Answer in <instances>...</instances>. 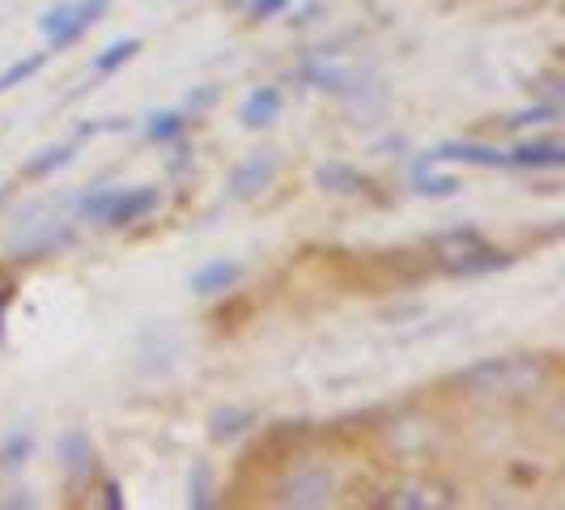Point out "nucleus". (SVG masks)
Segmentation results:
<instances>
[{"mask_svg":"<svg viewBox=\"0 0 565 510\" xmlns=\"http://www.w3.org/2000/svg\"><path fill=\"white\" fill-rule=\"evenodd\" d=\"M507 167L519 170H562L565 145L562 141H523L507 153Z\"/></svg>","mask_w":565,"mask_h":510,"instance_id":"obj_12","label":"nucleus"},{"mask_svg":"<svg viewBox=\"0 0 565 510\" xmlns=\"http://www.w3.org/2000/svg\"><path fill=\"white\" fill-rule=\"evenodd\" d=\"M243 264L238 259H213V264H204V268H196L192 273V294H200V298H213V294H230L234 285L243 281Z\"/></svg>","mask_w":565,"mask_h":510,"instance_id":"obj_11","label":"nucleus"},{"mask_svg":"<svg viewBox=\"0 0 565 510\" xmlns=\"http://www.w3.org/2000/svg\"><path fill=\"white\" fill-rule=\"evenodd\" d=\"M307 438H311V422H277L268 425V434L255 443V451L247 459H289Z\"/></svg>","mask_w":565,"mask_h":510,"instance_id":"obj_8","label":"nucleus"},{"mask_svg":"<svg viewBox=\"0 0 565 510\" xmlns=\"http://www.w3.org/2000/svg\"><path fill=\"white\" fill-rule=\"evenodd\" d=\"M4 507H39V502H34V498H30L26 489H22L18 498H4Z\"/></svg>","mask_w":565,"mask_h":510,"instance_id":"obj_30","label":"nucleus"},{"mask_svg":"<svg viewBox=\"0 0 565 510\" xmlns=\"http://www.w3.org/2000/svg\"><path fill=\"white\" fill-rule=\"evenodd\" d=\"M387 507H417V510H425V507H434V498H425L422 489H399V493H392V498H387Z\"/></svg>","mask_w":565,"mask_h":510,"instance_id":"obj_26","label":"nucleus"},{"mask_svg":"<svg viewBox=\"0 0 565 510\" xmlns=\"http://www.w3.org/2000/svg\"><path fill=\"white\" fill-rule=\"evenodd\" d=\"M111 0H68V4H56L52 13H43V39L52 43V52H68L73 43H82L89 26H98L107 18Z\"/></svg>","mask_w":565,"mask_h":510,"instance_id":"obj_3","label":"nucleus"},{"mask_svg":"<svg viewBox=\"0 0 565 510\" xmlns=\"http://www.w3.org/2000/svg\"><path fill=\"white\" fill-rule=\"evenodd\" d=\"M553 362L540 353H507V358H484L455 374V387L463 396L484 400V404H510V400L536 396L548 383Z\"/></svg>","mask_w":565,"mask_h":510,"instance_id":"obj_1","label":"nucleus"},{"mask_svg":"<svg viewBox=\"0 0 565 510\" xmlns=\"http://www.w3.org/2000/svg\"><path fill=\"white\" fill-rule=\"evenodd\" d=\"M158 204H162L158 188H115L103 226H137L149 213H158Z\"/></svg>","mask_w":565,"mask_h":510,"instance_id":"obj_6","label":"nucleus"},{"mask_svg":"<svg viewBox=\"0 0 565 510\" xmlns=\"http://www.w3.org/2000/svg\"><path fill=\"white\" fill-rule=\"evenodd\" d=\"M429 158H434V162H463V167H484V170L507 167V153H502V149L477 145V141H447V145H438Z\"/></svg>","mask_w":565,"mask_h":510,"instance_id":"obj_10","label":"nucleus"},{"mask_svg":"<svg viewBox=\"0 0 565 510\" xmlns=\"http://www.w3.org/2000/svg\"><path fill=\"white\" fill-rule=\"evenodd\" d=\"M43 64H47V56H43V52H39V56L18 60V64H9V68H4V73H0V94H4V89H13V85L30 82V77H34V73H39V68H43Z\"/></svg>","mask_w":565,"mask_h":510,"instance_id":"obj_23","label":"nucleus"},{"mask_svg":"<svg viewBox=\"0 0 565 510\" xmlns=\"http://www.w3.org/2000/svg\"><path fill=\"white\" fill-rule=\"evenodd\" d=\"M273 179H277V153H273V149L252 153V158H243V162L234 167V174H230V196L255 200Z\"/></svg>","mask_w":565,"mask_h":510,"instance_id":"obj_7","label":"nucleus"},{"mask_svg":"<svg viewBox=\"0 0 565 510\" xmlns=\"http://www.w3.org/2000/svg\"><path fill=\"white\" fill-rule=\"evenodd\" d=\"M34 451V434L30 429H13L9 438H4V447H0V468H22Z\"/></svg>","mask_w":565,"mask_h":510,"instance_id":"obj_20","label":"nucleus"},{"mask_svg":"<svg viewBox=\"0 0 565 510\" xmlns=\"http://www.w3.org/2000/svg\"><path fill=\"white\" fill-rule=\"evenodd\" d=\"M137 52H141V39H119V43H111L107 52L94 56V73H98V77H111V73H119Z\"/></svg>","mask_w":565,"mask_h":510,"instance_id":"obj_18","label":"nucleus"},{"mask_svg":"<svg viewBox=\"0 0 565 510\" xmlns=\"http://www.w3.org/2000/svg\"><path fill=\"white\" fill-rule=\"evenodd\" d=\"M60 468H64L73 481L94 472V443H89L85 429H64V434H60Z\"/></svg>","mask_w":565,"mask_h":510,"instance_id":"obj_13","label":"nucleus"},{"mask_svg":"<svg viewBox=\"0 0 565 510\" xmlns=\"http://www.w3.org/2000/svg\"><path fill=\"white\" fill-rule=\"evenodd\" d=\"M188 507L192 510L217 507V485H213V472H209V464H204V459L192 464V477H188Z\"/></svg>","mask_w":565,"mask_h":510,"instance_id":"obj_17","label":"nucleus"},{"mask_svg":"<svg viewBox=\"0 0 565 510\" xmlns=\"http://www.w3.org/2000/svg\"><path fill=\"white\" fill-rule=\"evenodd\" d=\"M298 77L311 82L315 89H332V94H349V89H353V77H349L344 68H328V64H302Z\"/></svg>","mask_w":565,"mask_h":510,"instance_id":"obj_19","label":"nucleus"},{"mask_svg":"<svg viewBox=\"0 0 565 510\" xmlns=\"http://www.w3.org/2000/svg\"><path fill=\"white\" fill-rule=\"evenodd\" d=\"M252 425H255L252 408H234V404H230V408H217V413L209 417V438H213V443H234V438L247 434Z\"/></svg>","mask_w":565,"mask_h":510,"instance_id":"obj_15","label":"nucleus"},{"mask_svg":"<svg viewBox=\"0 0 565 510\" xmlns=\"http://www.w3.org/2000/svg\"><path fill=\"white\" fill-rule=\"evenodd\" d=\"M332 489H337V481H332L328 468H298V472H289L285 481H277L273 502H277V507H294V510H315L332 502Z\"/></svg>","mask_w":565,"mask_h":510,"instance_id":"obj_5","label":"nucleus"},{"mask_svg":"<svg viewBox=\"0 0 565 510\" xmlns=\"http://www.w3.org/2000/svg\"><path fill=\"white\" fill-rule=\"evenodd\" d=\"M459 188H463V183H459V179H455V174H417V192H422V196H434V200H447V196H459Z\"/></svg>","mask_w":565,"mask_h":510,"instance_id":"obj_22","label":"nucleus"},{"mask_svg":"<svg viewBox=\"0 0 565 510\" xmlns=\"http://www.w3.org/2000/svg\"><path fill=\"white\" fill-rule=\"evenodd\" d=\"M289 9V0H247V13L252 22H268V18H281Z\"/></svg>","mask_w":565,"mask_h":510,"instance_id":"obj_25","label":"nucleus"},{"mask_svg":"<svg viewBox=\"0 0 565 510\" xmlns=\"http://www.w3.org/2000/svg\"><path fill=\"white\" fill-rule=\"evenodd\" d=\"M315 183H319L323 192H337V196H358V192L370 188L366 174L358 167H349V162H323V167L315 170Z\"/></svg>","mask_w":565,"mask_h":510,"instance_id":"obj_14","label":"nucleus"},{"mask_svg":"<svg viewBox=\"0 0 565 510\" xmlns=\"http://www.w3.org/2000/svg\"><path fill=\"white\" fill-rule=\"evenodd\" d=\"M540 85H544V89L553 94V103L562 98V77H553V73H548V77H540Z\"/></svg>","mask_w":565,"mask_h":510,"instance_id":"obj_29","label":"nucleus"},{"mask_svg":"<svg viewBox=\"0 0 565 510\" xmlns=\"http://www.w3.org/2000/svg\"><path fill=\"white\" fill-rule=\"evenodd\" d=\"M281 89L277 85H255L252 94L243 98V107H238V119H243V128H268V124H277L281 119Z\"/></svg>","mask_w":565,"mask_h":510,"instance_id":"obj_9","label":"nucleus"},{"mask_svg":"<svg viewBox=\"0 0 565 510\" xmlns=\"http://www.w3.org/2000/svg\"><path fill=\"white\" fill-rule=\"evenodd\" d=\"M73 162V145H60V149H43L34 162L26 167V174H34V179H43V174H52V170L68 167Z\"/></svg>","mask_w":565,"mask_h":510,"instance_id":"obj_24","label":"nucleus"},{"mask_svg":"<svg viewBox=\"0 0 565 510\" xmlns=\"http://www.w3.org/2000/svg\"><path fill=\"white\" fill-rule=\"evenodd\" d=\"M77 243V234L73 226L56 217V213H47V209H26V217L18 222L13 230V238H9V247L18 255H26V259H39V255H56L64 247H73Z\"/></svg>","mask_w":565,"mask_h":510,"instance_id":"obj_4","label":"nucleus"},{"mask_svg":"<svg viewBox=\"0 0 565 510\" xmlns=\"http://www.w3.org/2000/svg\"><path fill=\"white\" fill-rule=\"evenodd\" d=\"M429 255H434V264H438L443 273H451V277H484V273H498V268H507L510 259H514V255L502 252V247H493L481 230H472V226L434 234V238H429Z\"/></svg>","mask_w":565,"mask_h":510,"instance_id":"obj_2","label":"nucleus"},{"mask_svg":"<svg viewBox=\"0 0 565 510\" xmlns=\"http://www.w3.org/2000/svg\"><path fill=\"white\" fill-rule=\"evenodd\" d=\"M103 507H107V510H119V507H124V493H119V485H115V481L103 485Z\"/></svg>","mask_w":565,"mask_h":510,"instance_id":"obj_28","label":"nucleus"},{"mask_svg":"<svg viewBox=\"0 0 565 510\" xmlns=\"http://www.w3.org/2000/svg\"><path fill=\"white\" fill-rule=\"evenodd\" d=\"M557 119H562V103H536L527 111L510 115L507 124L510 128H536V124H557Z\"/></svg>","mask_w":565,"mask_h":510,"instance_id":"obj_21","label":"nucleus"},{"mask_svg":"<svg viewBox=\"0 0 565 510\" xmlns=\"http://www.w3.org/2000/svg\"><path fill=\"white\" fill-rule=\"evenodd\" d=\"M213 98H217V89H213V85H204V89H196V94H188V111L213 107Z\"/></svg>","mask_w":565,"mask_h":510,"instance_id":"obj_27","label":"nucleus"},{"mask_svg":"<svg viewBox=\"0 0 565 510\" xmlns=\"http://www.w3.org/2000/svg\"><path fill=\"white\" fill-rule=\"evenodd\" d=\"M183 132H188V115L183 111H153L145 119V137L153 145L183 141Z\"/></svg>","mask_w":565,"mask_h":510,"instance_id":"obj_16","label":"nucleus"}]
</instances>
